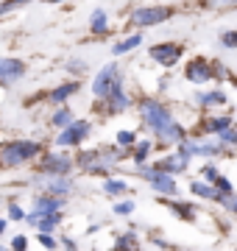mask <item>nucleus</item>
I'll list each match as a JSON object with an SVG mask.
<instances>
[{
	"label": "nucleus",
	"instance_id": "f257e3e1",
	"mask_svg": "<svg viewBox=\"0 0 237 251\" xmlns=\"http://www.w3.org/2000/svg\"><path fill=\"white\" fill-rule=\"evenodd\" d=\"M37 151H39V145H34V143L6 145V148L0 151V165H3V168H14V165H20V162L31 159V156H34Z\"/></svg>",
	"mask_w": 237,
	"mask_h": 251
},
{
	"label": "nucleus",
	"instance_id": "f03ea898",
	"mask_svg": "<svg viewBox=\"0 0 237 251\" xmlns=\"http://www.w3.org/2000/svg\"><path fill=\"white\" fill-rule=\"evenodd\" d=\"M142 115H145V123L154 128L156 134H159V131H165L167 126L173 123V120H170V115H167V109L159 106V103H154V100L142 103Z\"/></svg>",
	"mask_w": 237,
	"mask_h": 251
},
{
	"label": "nucleus",
	"instance_id": "7ed1b4c3",
	"mask_svg": "<svg viewBox=\"0 0 237 251\" xmlns=\"http://www.w3.org/2000/svg\"><path fill=\"white\" fill-rule=\"evenodd\" d=\"M115 81H118V67L115 64H106L103 70L98 73V78H95V84H92V90H95V95H109L112 87H115Z\"/></svg>",
	"mask_w": 237,
	"mask_h": 251
},
{
	"label": "nucleus",
	"instance_id": "20e7f679",
	"mask_svg": "<svg viewBox=\"0 0 237 251\" xmlns=\"http://www.w3.org/2000/svg\"><path fill=\"white\" fill-rule=\"evenodd\" d=\"M170 17V11L167 9H140V11H134V23L137 25H156V23H162V20H167Z\"/></svg>",
	"mask_w": 237,
	"mask_h": 251
},
{
	"label": "nucleus",
	"instance_id": "39448f33",
	"mask_svg": "<svg viewBox=\"0 0 237 251\" xmlns=\"http://www.w3.org/2000/svg\"><path fill=\"white\" fill-rule=\"evenodd\" d=\"M151 56H154L156 62H162V64H173L179 56H182V48L179 45H156V48H151Z\"/></svg>",
	"mask_w": 237,
	"mask_h": 251
},
{
	"label": "nucleus",
	"instance_id": "423d86ee",
	"mask_svg": "<svg viewBox=\"0 0 237 251\" xmlns=\"http://www.w3.org/2000/svg\"><path fill=\"white\" fill-rule=\"evenodd\" d=\"M87 131H90V126L84 123V120H81V123H70V128L59 134V145H73V143H78V140H84V137H87Z\"/></svg>",
	"mask_w": 237,
	"mask_h": 251
},
{
	"label": "nucleus",
	"instance_id": "0eeeda50",
	"mask_svg": "<svg viewBox=\"0 0 237 251\" xmlns=\"http://www.w3.org/2000/svg\"><path fill=\"white\" fill-rule=\"evenodd\" d=\"M145 176L151 181H154V187L159 190V193H165V196H170V193H176V181L170 179V176H167V173L165 171H145Z\"/></svg>",
	"mask_w": 237,
	"mask_h": 251
},
{
	"label": "nucleus",
	"instance_id": "6e6552de",
	"mask_svg": "<svg viewBox=\"0 0 237 251\" xmlns=\"http://www.w3.org/2000/svg\"><path fill=\"white\" fill-rule=\"evenodd\" d=\"M59 206H62V204H59L56 198H37V206H34L37 212L28 218V221H31V224H37L42 215H53V212H59Z\"/></svg>",
	"mask_w": 237,
	"mask_h": 251
},
{
	"label": "nucleus",
	"instance_id": "1a4fd4ad",
	"mask_svg": "<svg viewBox=\"0 0 237 251\" xmlns=\"http://www.w3.org/2000/svg\"><path fill=\"white\" fill-rule=\"evenodd\" d=\"M23 62H17V59H0V78L6 81H14L17 75H23Z\"/></svg>",
	"mask_w": 237,
	"mask_h": 251
},
{
	"label": "nucleus",
	"instance_id": "9d476101",
	"mask_svg": "<svg viewBox=\"0 0 237 251\" xmlns=\"http://www.w3.org/2000/svg\"><path fill=\"white\" fill-rule=\"evenodd\" d=\"M187 78L195 81V84H201V81H210V78H212V70L198 59V62H192L190 67H187Z\"/></svg>",
	"mask_w": 237,
	"mask_h": 251
},
{
	"label": "nucleus",
	"instance_id": "9b49d317",
	"mask_svg": "<svg viewBox=\"0 0 237 251\" xmlns=\"http://www.w3.org/2000/svg\"><path fill=\"white\" fill-rule=\"evenodd\" d=\"M187 156H190L187 151H179L176 156H170V159L159 162L156 168H159V171H165V173H170V171H184V165H187Z\"/></svg>",
	"mask_w": 237,
	"mask_h": 251
},
{
	"label": "nucleus",
	"instance_id": "f8f14e48",
	"mask_svg": "<svg viewBox=\"0 0 237 251\" xmlns=\"http://www.w3.org/2000/svg\"><path fill=\"white\" fill-rule=\"evenodd\" d=\"M67 168H70V159L67 156H47L45 162H42V171H47V173H67Z\"/></svg>",
	"mask_w": 237,
	"mask_h": 251
},
{
	"label": "nucleus",
	"instance_id": "ddd939ff",
	"mask_svg": "<svg viewBox=\"0 0 237 251\" xmlns=\"http://www.w3.org/2000/svg\"><path fill=\"white\" fill-rule=\"evenodd\" d=\"M109 98H112V112H120V109H126V106H128V98L123 95V90H120V78L115 81V87H112Z\"/></svg>",
	"mask_w": 237,
	"mask_h": 251
},
{
	"label": "nucleus",
	"instance_id": "4468645a",
	"mask_svg": "<svg viewBox=\"0 0 237 251\" xmlns=\"http://www.w3.org/2000/svg\"><path fill=\"white\" fill-rule=\"evenodd\" d=\"M39 184H42L47 193H53V196L67 193V190H70V181H67V179H45V181H39Z\"/></svg>",
	"mask_w": 237,
	"mask_h": 251
},
{
	"label": "nucleus",
	"instance_id": "2eb2a0df",
	"mask_svg": "<svg viewBox=\"0 0 237 251\" xmlns=\"http://www.w3.org/2000/svg\"><path fill=\"white\" fill-rule=\"evenodd\" d=\"M192 193H198V196H204V198H223V193H215V190H212L210 184H204V181H195V184H192Z\"/></svg>",
	"mask_w": 237,
	"mask_h": 251
},
{
	"label": "nucleus",
	"instance_id": "dca6fc26",
	"mask_svg": "<svg viewBox=\"0 0 237 251\" xmlns=\"http://www.w3.org/2000/svg\"><path fill=\"white\" fill-rule=\"evenodd\" d=\"M78 90V84H67V87H62V90H56L53 95H50V100H56V103H62L67 95H73V92Z\"/></svg>",
	"mask_w": 237,
	"mask_h": 251
},
{
	"label": "nucleus",
	"instance_id": "f3484780",
	"mask_svg": "<svg viewBox=\"0 0 237 251\" xmlns=\"http://www.w3.org/2000/svg\"><path fill=\"white\" fill-rule=\"evenodd\" d=\"M92 31H95V34H103V31H106V14H103V11H95V14H92Z\"/></svg>",
	"mask_w": 237,
	"mask_h": 251
},
{
	"label": "nucleus",
	"instance_id": "a211bd4d",
	"mask_svg": "<svg viewBox=\"0 0 237 251\" xmlns=\"http://www.w3.org/2000/svg\"><path fill=\"white\" fill-rule=\"evenodd\" d=\"M229 126H232V120H229V117H215V120H210V123H207V128H210V131H226Z\"/></svg>",
	"mask_w": 237,
	"mask_h": 251
},
{
	"label": "nucleus",
	"instance_id": "6ab92c4d",
	"mask_svg": "<svg viewBox=\"0 0 237 251\" xmlns=\"http://www.w3.org/2000/svg\"><path fill=\"white\" fill-rule=\"evenodd\" d=\"M159 137H162V140H182V128L176 123H170L165 131H159Z\"/></svg>",
	"mask_w": 237,
	"mask_h": 251
},
{
	"label": "nucleus",
	"instance_id": "aec40b11",
	"mask_svg": "<svg viewBox=\"0 0 237 251\" xmlns=\"http://www.w3.org/2000/svg\"><path fill=\"white\" fill-rule=\"evenodd\" d=\"M70 120H73V115H70V112H67V109H59V112H56L53 115V126H70Z\"/></svg>",
	"mask_w": 237,
	"mask_h": 251
},
{
	"label": "nucleus",
	"instance_id": "412c9836",
	"mask_svg": "<svg viewBox=\"0 0 237 251\" xmlns=\"http://www.w3.org/2000/svg\"><path fill=\"white\" fill-rule=\"evenodd\" d=\"M201 103H204V106H215V103H223V95H220V92H210V95H201Z\"/></svg>",
	"mask_w": 237,
	"mask_h": 251
},
{
	"label": "nucleus",
	"instance_id": "4be33fe9",
	"mask_svg": "<svg viewBox=\"0 0 237 251\" xmlns=\"http://www.w3.org/2000/svg\"><path fill=\"white\" fill-rule=\"evenodd\" d=\"M140 45V36H131V39H126V42H120V45H115V53H126V50H131V48Z\"/></svg>",
	"mask_w": 237,
	"mask_h": 251
},
{
	"label": "nucleus",
	"instance_id": "5701e85b",
	"mask_svg": "<svg viewBox=\"0 0 237 251\" xmlns=\"http://www.w3.org/2000/svg\"><path fill=\"white\" fill-rule=\"evenodd\" d=\"M106 193H112V196H118V193H126V184L123 181H106Z\"/></svg>",
	"mask_w": 237,
	"mask_h": 251
},
{
	"label": "nucleus",
	"instance_id": "b1692460",
	"mask_svg": "<svg viewBox=\"0 0 237 251\" xmlns=\"http://www.w3.org/2000/svg\"><path fill=\"white\" fill-rule=\"evenodd\" d=\"M20 3H25V0H6V3L0 6V14H6L9 9H14V6H20Z\"/></svg>",
	"mask_w": 237,
	"mask_h": 251
},
{
	"label": "nucleus",
	"instance_id": "393cba45",
	"mask_svg": "<svg viewBox=\"0 0 237 251\" xmlns=\"http://www.w3.org/2000/svg\"><path fill=\"white\" fill-rule=\"evenodd\" d=\"M118 143H123V145L134 143V134H131V131H120V134H118Z\"/></svg>",
	"mask_w": 237,
	"mask_h": 251
},
{
	"label": "nucleus",
	"instance_id": "a878e982",
	"mask_svg": "<svg viewBox=\"0 0 237 251\" xmlns=\"http://www.w3.org/2000/svg\"><path fill=\"white\" fill-rule=\"evenodd\" d=\"M223 45H229V48L237 45V31H235V34H226V36H223Z\"/></svg>",
	"mask_w": 237,
	"mask_h": 251
},
{
	"label": "nucleus",
	"instance_id": "bb28decb",
	"mask_svg": "<svg viewBox=\"0 0 237 251\" xmlns=\"http://www.w3.org/2000/svg\"><path fill=\"white\" fill-rule=\"evenodd\" d=\"M223 140H226V143H237V128L235 131H229L226 128V131H223Z\"/></svg>",
	"mask_w": 237,
	"mask_h": 251
},
{
	"label": "nucleus",
	"instance_id": "cd10ccee",
	"mask_svg": "<svg viewBox=\"0 0 237 251\" xmlns=\"http://www.w3.org/2000/svg\"><path fill=\"white\" fill-rule=\"evenodd\" d=\"M145 153H148V143H142V145L137 148V162H142V159H145Z\"/></svg>",
	"mask_w": 237,
	"mask_h": 251
},
{
	"label": "nucleus",
	"instance_id": "c85d7f7f",
	"mask_svg": "<svg viewBox=\"0 0 237 251\" xmlns=\"http://www.w3.org/2000/svg\"><path fill=\"white\" fill-rule=\"evenodd\" d=\"M115 212H118V215H128V212H131V204H120Z\"/></svg>",
	"mask_w": 237,
	"mask_h": 251
},
{
	"label": "nucleus",
	"instance_id": "c756f323",
	"mask_svg": "<svg viewBox=\"0 0 237 251\" xmlns=\"http://www.w3.org/2000/svg\"><path fill=\"white\" fill-rule=\"evenodd\" d=\"M11 218H14V221H20V218H23V209H20V206H11V212H9Z\"/></svg>",
	"mask_w": 237,
	"mask_h": 251
},
{
	"label": "nucleus",
	"instance_id": "7c9ffc66",
	"mask_svg": "<svg viewBox=\"0 0 237 251\" xmlns=\"http://www.w3.org/2000/svg\"><path fill=\"white\" fill-rule=\"evenodd\" d=\"M11 246H14V249H25V237H14Z\"/></svg>",
	"mask_w": 237,
	"mask_h": 251
},
{
	"label": "nucleus",
	"instance_id": "2f4dec72",
	"mask_svg": "<svg viewBox=\"0 0 237 251\" xmlns=\"http://www.w3.org/2000/svg\"><path fill=\"white\" fill-rule=\"evenodd\" d=\"M39 240H42V246H53V237H47V234H42Z\"/></svg>",
	"mask_w": 237,
	"mask_h": 251
},
{
	"label": "nucleus",
	"instance_id": "473e14b6",
	"mask_svg": "<svg viewBox=\"0 0 237 251\" xmlns=\"http://www.w3.org/2000/svg\"><path fill=\"white\" fill-rule=\"evenodd\" d=\"M3 226H6V224H3V221H0V232H3Z\"/></svg>",
	"mask_w": 237,
	"mask_h": 251
},
{
	"label": "nucleus",
	"instance_id": "72a5a7b5",
	"mask_svg": "<svg viewBox=\"0 0 237 251\" xmlns=\"http://www.w3.org/2000/svg\"><path fill=\"white\" fill-rule=\"evenodd\" d=\"M215 3H223V0H215Z\"/></svg>",
	"mask_w": 237,
	"mask_h": 251
}]
</instances>
